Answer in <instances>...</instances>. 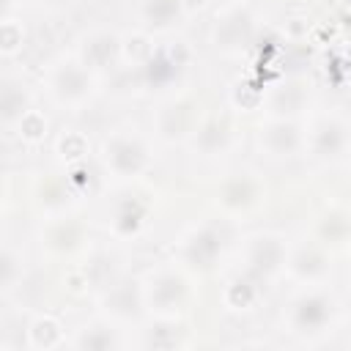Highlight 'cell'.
<instances>
[{
  "instance_id": "12",
  "label": "cell",
  "mask_w": 351,
  "mask_h": 351,
  "mask_svg": "<svg viewBox=\"0 0 351 351\" xmlns=\"http://www.w3.org/2000/svg\"><path fill=\"white\" fill-rule=\"evenodd\" d=\"M186 71H189V55L178 41H167V44L151 47L137 60L140 85L148 88L151 93H159V96L184 88Z\"/></svg>"
},
{
  "instance_id": "3",
  "label": "cell",
  "mask_w": 351,
  "mask_h": 351,
  "mask_svg": "<svg viewBox=\"0 0 351 351\" xmlns=\"http://www.w3.org/2000/svg\"><path fill=\"white\" fill-rule=\"evenodd\" d=\"M340 315V302L326 285H296L282 304V332L296 340L324 337Z\"/></svg>"
},
{
  "instance_id": "9",
  "label": "cell",
  "mask_w": 351,
  "mask_h": 351,
  "mask_svg": "<svg viewBox=\"0 0 351 351\" xmlns=\"http://www.w3.org/2000/svg\"><path fill=\"white\" fill-rule=\"evenodd\" d=\"M252 145L258 156L266 162L282 165L304 156L307 145V118L293 115H263V121L255 126Z\"/></svg>"
},
{
  "instance_id": "11",
  "label": "cell",
  "mask_w": 351,
  "mask_h": 351,
  "mask_svg": "<svg viewBox=\"0 0 351 351\" xmlns=\"http://www.w3.org/2000/svg\"><path fill=\"white\" fill-rule=\"evenodd\" d=\"M140 181L134 184H121L115 186L112 200H107L104 208V228L112 239L118 241H132L140 239L145 233V228L151 225V214H154V203L151 195L137 189Z\"/></svg>"
},
{
  "instance_id": "7",
  "label": "cell",
  "mask_w": 351,
  "mask_h": 351,
  "mask_svg": "<svg viewBox=\"0 0 351 351\" xmlns=\"http://www.w3.org/2000/svg\"><path fill=\"white\" fill-rule=\"evenodd\" d=\"M228 219H222L219 214L211 219H200L192 222L189 228H184L176 239L173 247V258L178 263H184L192 274H211L219 269L225 250H228V230H225Z\"/></svg>"
},
{
  "instance_id": "14",
  "label": "cell",
  "mask_w": 351,
  "mask_h": 351,
  "mask_svg": "<svg viewBox=\"0 0 351 351\" xmlns=\"http://www.w3.org/2000/svg\"><path fill=\"white\" fill-rule=\"evenodd\" d=\"M71 52H74L90 71H96V74L104 80L107 74H112V71L126 60V41H123V36H121L115 27L93 25V27H85V30L74 38Z\"/></svg>"
},
{
  "instance_id": "21",
  "label": "cell",
  "mask_w": 351,
  "mask_h": 351,
  "mask_svg": "<svg viewBox=\"0 0 351 351\" xmlns=\"http://www.w3.org/2000/svg\"><path fill=\"white\" fill-rule=\"evenodd\" d=\"M304 107H307V85L299 80H282L280 85H271L263 96V112L266 115L304 118Z\"/></svg>"
},
{
  "instance_id": "13",
  "label": "cell",
  "mask_w": 351,
  "mask_h": 351,
  "mask_svg": "<svg viewBox=\"0 0 351 351\" xmlns=\"http://www.w3.org/2000/svg\"><path fill=\"white\" fill-rule=\"evenodd\" d=\"M36 244L41 255L55 258V261H74L88 252L90 247V230L88 225L74 217L71 211L44 217L38 230H36Z\"/></svg>"
},
{
  "instance_id": "16",
  "label": "cell",
  "mask_w": 351,
  "mask_h": 351,
  "mask_svg": "<svg viewBox=\"0 0 351 351\" xmlns=\"http://www.w3.org/2000/svg\"><path fill=\"white\" fill-rule=\"evenodd\" d=\"M335 263H332V250L321 244L318 239H304V241H291L288 263H285V277L293 280L296 285H326L332 280Z\"/></svg>"
},
{
  "instance_id": "18",
  "label": "cell",
  "mask_w": 351,
  "mask_h": 351,
  "mask_svg": "<svg viewBox=\"0 0 351 351\" xmlns=\"http://www.w3.org/2000/svg\"><path fill=\"white\" fill-rule=\"evenodd\" d=\"M233 143H236V137H233V126H230L228 118L203 115L197 132L189 140V148L200 159H219L233 148Z\"/></svg>"
},
{
  "instance_id": "25",
  "label": "cell",
  "mask_w": 351,
  "mask_h": 351,
  "mask_svg": "<svg viewBox=\"0 0 351 351\" xmlns=\"http://www.w3.org/2000/svg\"><path fill=\"white\" fill-rule=\"evenodd\" d=\"M118 332H121L118 326H112L110 321L99 318V324L77 329V335L69 340V346H74V348H90V351H99V348H115V346H121Z\"/></svg>"
},
{
  "instance_id": "27",
  "label": "cell",
  "mask_w": 351,
  "mask_h": 351,
  "mask_svg": "<svg viewBox=\"0 0 351 351\" xmlns=\"http://www.w3.org/2000/svg\"><path fill=\"white\" fill-rule=\"evenodd\" d=\"M22 252H16L11 244L3 247V291L11 293L16 282H22Z\"/></svg>"
},
{
  "instance_id": "2",
  "label": "cell",
  "mask_w": 351,
  "mask_h": 351,
  "mask_svg": "<svg viewBox=\"0 0 351 351\" xmlns=\"http://www.w3.org/2000/svg\"><path fill=\"white\" fill-rule=\"evenodd\" d=\"M99 85H101V77L90 71L74 52H63L52 58L44 66L41 82H38L44 104L66 115H77L85 107H90L101 90Z\"/></svg>"
},
{
  "instance_id": "19",
  "label": "cell",
  "mask_w": 351,
  "mask_h": 351,
  "mask_svg": "<svg viewBox=\"0 0 351 351\" xmlns=\"http://www.w3.org/2000/svg\"><path fill=\"white\" fill-rule=\"evenodd\" d=\"M263 288H266L263 280H258L255 274L236 266L228 274V280L222 282V304L230 313H250V310H255L258 299L263 296Z\"/></svg>"
},
{
  "instance_id": "24",
  "label": "cell",
  "mask_w": 351,
  "mask_h": 351,
  "mask_svg": "<svg viewBox=\"0 0 351 351\" xmlns=\"http://www.w3.org/2000/svg\"><path fill=\"white\" fill-rule=\"evenodd\" d=\"M25 329H27L25 335H27V346L30 348H58V346L69 343L66 332H63V324L49 313H36L27 321Z\"/></svg>"
},
{
  "instance_id": "23",
  "label": "cell",
  "mask_w": 351,
  "mask_h": 351,
  "mask_svg": "<svg viewBox=\"0 0 351 351\" xmlns=\"http://www.w3.org/2000/svg\"><path fill=\"white\" fill-rule=\"evenodd\" d=\"M0 107H3V126H5V132H8V129H14V126L22 121L25 112H30V110L36 107V101H33V96L25 90L22 80H16V77L8 74V77L3 80V99H0Z\"/></svg>"
},
{
  "instance_id": "5",
  "label": "cell",
  "mask_w": 351,
  "mask_h": 351,
  "mask_svg": "<svg viewBox=\"0 0 351 351\" xmlns=\"http://www.w3.org/2000/svg\"><path fill=\"white\" fill-rule=\"evenodd\" d=\"M203 121V110L197 96L189 88L170 90L159 96L156 107L151 110V137L156 145H189L192 134Z\"/></svg>"
},
{
  "instance_id": "6",
  "label": "cell",
  "mask_w": 351,
  "mask_h": 351,
  "mask_svg": "<svg viewBox=\"0 0 351 351\" xmlns=\"http://www.w3.org/2000/svg\"><path fill=\"white\" fill-rule=\"evenodd\" d=\"M266 200H269V184L258 170L250 167L225 173L211 192V203L217 214L228 222L252 219L255 214L263 211Z\"/></svg>"
},
{
  "instance_id": "4",
  "label": "cell",
  "mask_w": 351,
  "mask_h": 351,
  "mask_svg": "<svg viewBox=\"0 0 351 351\" xmlns=\"http://www.w3.org/2000/svg\"><path fill=\"white\" fill-rule=\"evenodd\" d=\"M195 277L197 274H192L176 258L148 266L140 274V293H143L145 315L181 318L195 296Z\"/></svg>"
},
{
  "instance_id": "1",
  "label": "cell",
  "mask_w": 351,
  "mask_h": 351,
  "mask_svg": "<svg viewBox=\"0 0 351 351\" xmlns=\"http://www.w3.org/2000/svg\"><path fill=\"white\" fill-rule=\"evenodd\" d=\"M154 151L156 143L151 132H143L134 123H118L107 129V134L99 140L96 148L99 176L112 186L143 181L154 167Z\"/></svg>"
},
{
  "instance_id": "8",
  "label": "cell",
  "mask_w": 351,
  "mask_h": 351,
  "mask_svg": "<svg viewBox=\"0 0 351 351\" xmlns=\"http://www.w3.org/2000/svg\"><path fill=\"white\" fill-rule=\"evenodd\" d=\"M310 156L321 167H337L351 159V118L340 110H321L307 118V145Z\"/></svg>"
},
{
  "instance_id": "15",
  "label": "cell",
  "mask_w": 351,
  "mask_h": 351,
  "mask_svg": "<svg viewBox=\"0 0 351 351\" xmlns=\"http://www.w3.org/2000/svg\"><path fill=\"white\" fill-rule=\"evenodd\" d=\"M99 318L110 321L112 326L123 329L129 324H137L140 315H145V304H143V293H140V277H118L112 282H107L99 293Z\"/></svg>"
},
{
  "instance_id": "26",
  "label": "cell",
  "mask_w": 351,
  "mask_h": 351,
  "mask_svg": "<svg viewBox=\"0 0 351 351\" xmlns=\"http://www.w3.org/2000/svg\"><path fill=\"white\" fill-rule=\"evenodd\" d=\"M47 129H49L47 115L41 112V107H33L30 112L22 115V121L14 129H8V134H14L22 145H38L47 137Z\"/></svg>"
},
{
  "instance_id": "20",
  "label": "cell",
  "mask_w": 351,
  "mask_h": 351,
  "mask_svg": "<svg viewBox=\"0 0 351 351\" xmlns=\"http://www.w3.org/2000/svg\"><path fill=\"white\" fill-rule=\"evenodd\" d=\"M186 16L184 0H143L137 5V25L145 33H173Z\"/></svg>"
},
{
  "instance_id": "10",
  "label": "cell",
  "mask_w": 351,
  "mask_h": 351,
  "mask_svg": "<svg viewBox=\"0 0 351 351\" xmlns=\"http://www.w3.org/2000/svg\"><path fill=\"white\" fill-rule=\"evenodd\" d=\"M288 252H291V241L280 230H269V228L252 230L236 244L239 266L263 282L285 277Z\"/></svg>"
},
{
  "instance_id": "17",
  "label": "cell",
  "mask_w": 351,
  "mask_h": 351,
  "mask_svg": "<svg viewBox=\"0 0 351 351\" xmlns=\"http://www.w3.org/2000/svg\"><path fill=\"white\" fill-rule=\"evenodd\" d=\"M252 30H255L252 14L244 5H228L222 8V14H217L211 25V44L228 55H236L250 44Z\"/></svg>"
},
{
  "instance_id": "22",
  "label": "cell",
  "mask_w": 351,
  "mask_h": 351,
  "mask_svg": "<svg viewBox=\"0 0 351 351\" xmlns=\"http://www.w3.org/2000/svg\"><path fill=\"white\" fill-rule=\"evenodd\" d=\"M313 239H318L329 250H335L340 244H351V208L337 206V203L335 206H326L315 217Z\"/></svg>"
}]
</instances>
